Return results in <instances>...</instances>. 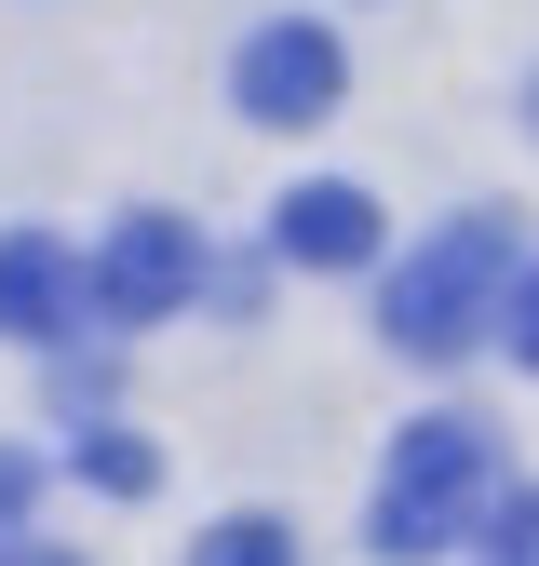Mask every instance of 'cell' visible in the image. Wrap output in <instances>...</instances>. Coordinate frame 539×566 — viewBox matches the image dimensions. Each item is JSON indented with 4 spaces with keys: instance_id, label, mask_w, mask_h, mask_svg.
<instances>
[{
    "instance_id": "obj_1",
    "label": "cell",
    "mask_w": 539,
    "mask_h": 566,
    "mask_svg": "<svg viewBox=\"0 0 539 566\" xmlns=\"http://www.w3.org/2000/svg\"><path fill=\"white\" fill-rule=\"evenodd\" d=\"M486 513H499V432L486 418H404V446L378 472V553L432 566L458 539H486Z\"/></svg>"
},
{
    "instance_id": "obj_2",
    "label": "cell",
    "mask_w": 539,
    "mask_h": 566,
    "mask_svg": "<svg viewBox=\"0 0 539 566\" xmlns=\"http://www.w3.org/2000/svg\"><path fill=\"white\" fill-rule=\"evenodd\" d=\"M499 283H512V230H499V217H458L419 270L378 283V324H391V350H419V365H458V350L486 337Z\"/></svg>"
},
{
    "instance_id": "obj_3",
    "label": "cell",
    "mask_w": 539,
    "mask_h": 566,
    "mask_svg": "<svg viewBox=\"0 0 539 566\" xmlns=\"http://www.w3.org/2000/svg\"><path fill=\"white\" fill-rule=\"evenodd\" d=\"M337 95H351V54H337V28L284 14V28H256V41H243V108H256L270 135L337 122Z\"/></svg>"
},
{
    "instance_id": "obj_4",
    "label": "cell",
    "mask_w": 539,
    "mask_h": 566,
    "mask_svg": "<svg viewBox=\"0 0 539 566\" xmlns=\"http://www.w3.org/2000/svg\"><path fill=\"white\" fill-rule=\"evenodd\" d=\"M189 283H202V243H189V217H121L108 230V256H95V324H176L189 311Z\"/></svg>"
},
{
    "instance_id": "obj_5",
    "label": "cell",
    "mask_w": 539,
    "mask_h": 566,
    "mask_svg": "<svg viewBox=\"0 0 539 566\" xmlns=\"http://www.w3.org/2000/svg\"><path fill=\"white\" fill-rule=\"evenodd\" d=\"M95 324V270L67 256L54 230H14L0 243V337H28V350H67Z\"/></svg>"
},
{
    "instance_id": "obj_6",
    "label": "cell",
    "mask_w": 539,
    "mask_h": 566,
    "mask_svg": "<svg viewBox=\"0 0 539 566\" xmlns=\"http://www.w3.org/2000/svg\"><path fill=\"white\" fill-rule=\"evenodd\" d=\"M270 243H284L297 270H378V189L310 176V189H284V202H270Z\"/></svg>"
},
{
    "instance_id": "obj_7",
    "label": "cell",
    "mask_w": 539,
    "mask_h": 566,
    "mask_svg": "<svg viewBox=\"0 0 539 566\" xmlns=\"http://www.w3.org/2000/svg\"><path fill=\"white\" fill-rule=\"evenodd\" d=\"M82 472L108 485V500H149V485H162V446L149 432H82Z\"/></svg>"
},
{
    "instance_id": "obj_8",
    "label": "cell",
    "mask_w": 539,
    "mask_h": 566,
    "mask_svg": "<svg viewBox=\"0 0 539 566\" xmlns=\"http://www.w3.org/2000/svg\"><path fill=\"white\" fill-rule=\"evenodd\" d=\"M189 566H297V539L270 526V513H230V526H202V553Z\"/></svg>"
},
{
    "instance_id": "obj_9",
    "label": "cell",
    "mask_w": 539,
    "mask_h": 566,
    "mask_svg": "<svg viewBox=\"0 0 539 566\" xmlns=\"http://www.w3.org/2000/svg\"><path fill=\"white\" fill-rule=\"evenodd\" d=\"M486 566H539V485L486 513Z\"/></svg>"
},
{
    "instance_id": "obj_10",
    "label": "cell",
    "mask_w": 539,
    "mask_h": 566,
    "mask_svg": "<svg viewBox=\"0 0 539 566\" xmlns=\"http://www.w3.org/2000/svg\"><path fill=\"white\" fill-rule=\"evenodd\" d=\"M499 337H512V365H526V378H539V270H526V283H512V324H499Z\"/></svg>"
},
{
    "instance_id": "obj_11",
    "label": "cell",
    "mask_w": 539,
    "mask_h": 566,
    "mask_svg": "<svg viewBox=\"0 0 539 566\" xmlns=\"http://www.w3.org/2000/svg\"><path fill=\"white\" fill-rule=\"evenodd\" d=\"M28 500H41V459H14V446H0V526H14Z\"/></svg>"
},
{
    "instance_id": "obj_12",
    "label": "cell",
    "mask_w": 539,
    "mask_h": 566,
    "mask_svg": "<svg viewBox=\"0 0 539 566\" xmlns=\"http://www.w3.org/2000/svg\"><path fill=\"white\" fill-rule=\"evenodd\" d=\"M14 566H82V553H14Z\"/></svg>"
},
{
    "instance_id": "obj_13",
    "label": "cell",
    "mask_w": 539,
    "mask_h": 566,
    "mask_svg": "<svg viewBox=\"0 0 539 566\" xmlns=\"http://www.w3.org/2000/svg\"><path fill=\"white\" fill-rule=\"evenodd\" d=\"M526 122H539V108H526Z\"/></svg>"
}]
</instances>
